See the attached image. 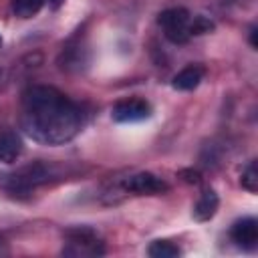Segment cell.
<instances>
[{
  "mask_svg": "<svg viewBox=\"0 0 258 258\" xmlns=\"http://www.w3.org/2000/svg\"><path fill=\"white\" fill-rule=\"evenodd\" d=\"M204 79V69L198 67V64H189L185 67L183 71H179L175 77H173V89L177 91H191L196 89Z\"/></svg>",
  "mask_w": 258,
  "mask_h": 258,
  "instance_id": "obj_9",
  "label": "cell"
},
{
  "mask_svg": "<svg viewBox=\"0 0 258 258\" xmlns=\"http://www.w3.org/2000/svg\"><path fill=\"white\" fill-rule=\"evenodd\" d=\"M159 26L163 28L165 36L175 42V44H183L189 40V22L191 16L185 8H167L157 16Z\"/></svg>",
  "mask_w": 258,
  "mask_h": 258,
  "instance_id": "obj_3",
  "label": "cell"
},
{
  "mask_svg": "<svg viewBox=\"0 0 258 258\" xmlns=\"http://www.w3.org/2000/svg\"><path fill=\"white\" fill-rule=\"evenodd\" d=\"M240 183H242L244 189H248V191H252V194L258 189V167H256V161H250L248 167L242 171Z\"/></svg>",
  "mask_w": 258,
  "mask_h": 258,
  "instance_id": "obj_13",
  "label": "cell"
},
{
  "mask_svg": "<svg viewBox=\"0 0 258 258\" xmlns=\"http://www.w3.org/2000/svg\"><path fill=\"white\" fill-rule=\"evenodd\" d=\"M232 240L244 248V250H254L258 244V222L254 218H242L232 226Z\"/></svg>",
  "mask_w": 258,
  "mask_h": 258,
  "instance_id": "obj_7",
  "label": "cell"
},
{
  "mask_svg": "<svg viewBox=\"0 0 258 258\" xmlns=\"http://www.w3.org/2000/svg\"><path fill=\"white\" fill-rule=\"evenodd\" d=\"M44 6V0H12V10L18 18H32Z\"/></svg>",
  "mask_w": 258,
  "mask_h": 258,
  "instance_id": "obj_12",
  "label": "cell"
},
{
  "mask_svg": "<svg viewBox=\"0 0 258 258\" xmlns=\"http://www.w3.org/2000/svg\"><path fill=\"white\" fill-rule=\"evenodd\" d=\"M48 179V171L42 163H34V165H26L20 171L8 175L6 179V189L12 194H28L30 189H34L36 185L44 183Z\"/></svg>",
  "mask_w": 258,
  "mask_h": 258,
  "instance_id": "obj_4",
  "label": "cell"
},
{
  "mask_svg": "<svg viewBox=\"0 0 258 258\" xmlns=\"http://www.w3.org/2000/svg\"><path fill=\"white\" fill-rule=\"evenodd\" d=\"M123 187L127 191H133V194H139V196H153V194H161V191H167V183L149 173V171H141V173H135V175H129L125 181H123Z\"/></svg>",
  "mask_w": 258,
  "mask_h": 258,
  "instance_id": "obj_6",
  "label": "cell"
},
{
  "mask_svg": "<svg viewBox=\"0 0 258 258\" xmlns=\"http://www.w3.org/2000/svg\"><path fill=\"white\" fill-rule=\"evenodd\" d=\"M0 252H2V240H0Z\"/></svg>",
  "mask_w": 258,
  "mask_h": 258,
  "instance_id": "obj_17",
  "label": "cell"
},
{
  "mask_svg": "<svg viewBox=\"0 0 258 258\" xmlns=\"http://www.w3.org/2000/svg\"><path fill=\"white\" fill-rule=\"evenodd\" d=\"M105 252L103 242L89 228H75L67 232V246L62 248L64 256H101Z\"/></svg>",
  "mask_w": 258,
  "mask_h": 258,
  "instance_id": "obj_2",
  "label": "cell"
},
{
  "mask_svg": "<svg viewBox=\"0 0 258 258\" xmlns=\"http://www.w3.org/2000/svg\"><path fill=\"white\" fill-rule=\"evenodd\" d=\"M0 44H2V36H0Z\"/></svg>",
  "mask_w": 258,
  "mask_h": 258,
  "instance_id": "obj_18",
  "label": "cell"
},
{
  "mask_svg": "<svg viewBox=\"0 0 258 258\" xmlns=\"http://www.w3.org/2000/svg\"><path fill=\"white\" fill-rule=\"evenodd\" d=\"M20 125L42 145H64L83 127V111L54 87L34 85L22 95Z\"/></svg>",
  "mask_w": 258,
  "mask_h": 258,
  "instance_id": "obj_1",
  "label": "cell"
},
{
  "mask_svg": "<svg viewBox=\"0 0 258 258\" xmlns=\"http://www.w3.org/2000/svg\"><path fill=\"white\" fill-rule=\"evenodd\" d=\"M113 119L117 123H135V121H143L151 115V107L145 99H123L119 103L113 105V111H111Z\"/></svg>",
  "mask_w": 258,
  "mask_h": 258,
  "instance_id": "obj_5",
  "label": "cell"
},
{
  "mask_svg": "<svg viewBox=\"0 0 258 258\" xmlns=\"http://www.w3.org/2000/svg\"><path fill=\"white\" fill-rule=\"evenodd\" d=\"M22 153V141L14 131H0V161L14 163Z\"/></svg>",
  "mask_w": 258,
  "mask_h": 258,
  "instance_id": "obj_8",
  "label": "cell"
},
{
  "mask_svg": "<svg viewBox=\"0 0 258 258\" xmlns=\"http://www.w3.org/2000/svg\"><path fill=\"white\" fill-rule=\"evenodd\" d=\"M218 204H220L218 194L214 189H206L202 194V198L198 200V204L194 206V218L198 222H206V220L214 218V214L218 210Z\"/></svg>",
  "mask_w": 258,
  "mask_h": 258,
  "instance_id": "obj_10",
  "label": "cell"
},
{
  "mask_svg": "<svg viewBox=\"0 0 258 258\" xmlns=\"http://www.w3.org/2000/svg\"><path fill=\"white\" fill-rule=\"evenodd\" d=\"M147 254L151 258H177L179 256V248L169 240H155L149 246Z\"/></svg>",
  "mask_w": 258,
  "mask_h": 258,
  "instance_id": "obj_11",
  "label": "cell"
},
{
  "mask_svg": "<svg viewBox=\"0 0 258 258\" xmlns=\"http://www.w3.org/2000/svg\"><path fill=\"white\" fill-rule=\"evenodd\" d=\"M212 28H214V22L208 20L206 16H196L189 22V34H204V32H210Z\"/></svg>",
  "mask_w": 258,
  "mask_h": 258,
  "instance_id": "obj_14",
  "label": "cell"
},
{
  "mask_svg": "<svg viewBox=\"0 0 258 258\" xmlns=\"http://www.w3.org/2000/svg\"><path fill=\"white\" fill-rule=\"evenodd\" d=\"M250 44H252L254 48L258 46V40H256V26H252V28H250Z\"/></svg>",
  "mask_w": 258,
  "mask_h": 258,
  "instance_id": "obj_15",
  "label": "cell"
},
{
  "mask_svg": "<svg viewBox=\"0 0 258 258\" xmlns=\"http://www.w3.org/2000/svg\"><path fill=\"white\" fill-rule=\"evenodd\" d=\"M48 2H50V6H52V8H58L62 0H48Z\"/></svg>",
  "mask_w": 258,
  "mask_h": 258,
  "instance_id": "obj_16",
  "label": "cell"
}]
</instances>
